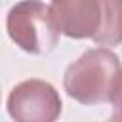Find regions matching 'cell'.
Instances as JSON below:
<instances>
[{
  "instance_id": "cell-6",
  "label": "cell",
  "mask_w": 122,
  "mask_h": 122,
  "mask_svg": "<svg viewBox=\"0 0 122 122\" xmlns=\"http://www.w3.org/2000/svg\"><path fill=\"white\" fill-rule=\"evenodd\" d=\"M112 114L107 122H122V71L116 78V84H114V90H112Z\"/></svg>"
},
{
  "instance_id": "cell-2",
  "label": "cell",
  "mask_w": 122,
  "mask_h": 122,
  "mask_svg": "<svg viewBox=\"0 0 122 122\" xmlns=\"http://www.w3.org/2000/svg\"><path fill=\"white\" fill-rule=\"evenodd\" d=\"M6 29L15 46L34 55L50 53L59 40V29L51 17V10L40 0L15 4L8 11Z\"/></svg>"
},
{
  "instance_id": "cell-1",
  "label": "cell",
  "mask_w": 122,
  "mask_h": 122,
  "mask_svg": "<svg viewBox=\"0 0 122 122\" xmlns=\"http://www.w3.org/2000/svg\"><path fill=\"white\" fill-rule=\"evenodd\" d=\"M122 71L118 55L109 48H93L72 61L63 78L69 97L82 105L111 101L116 78Z\"/></svg>"
},
{
  "instance_id": "cell-5",
  "label": "cell",
  "mask_w": 122,
  "mask_h": 122,
  "mask_svg": "<svg viewBox=\"0 0 122 122\" xmlns=\"http://www.w3.org/2000/svg\"><path fill=\"white\" fill-rule=\"evenodd\" d=\"M101 4V27L93 36V42L101 46L122 44V0H99Z\"/></svg>"
},
{
  "instance_id": "cell-3",
  "label": "cell",
  "mask_w": 122,
  "mask_h": 122,
  "mask_svg": "<svg viewBox=\"0 0 122 122\" xmlns=\"http://www.w3.org/2000/svg\"><path fill=\"white\" fill-rule=\"evenodd\" d=\"M6 107L15 122H55L63 103L59 92L50 82L29 78L10 92Z\"/></svg>"
},
{
  "instance_id": "cell-4",
  "label": "cell",
  "mask_w": 122,
  "mask_h": 122,
  "mask_svg": "<svg viewBox=\"0 0 122 122\" xmlns=\"http://www.w3.org/2000/svg\"><path fill=\"white\" fill-rule=\"evenodd\" d=\"M51 17L69 38H93L101 27L99 0H51Z\"/></svg>"
}]
</instances>
